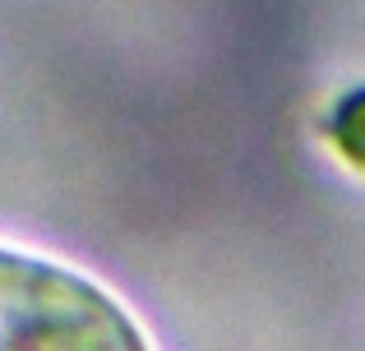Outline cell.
Wrapping results in <instances>:
<instances>
[{
	"label": "cell",
	"mask_w": 365,
	"mask_h": 351,
	"mask_svg": "<svg viewBox=\"0 0 365 351\" xmlns=\"http://www.w3.org/2000/svg\"><path fill=\"white\" fill-rule=\"evenodd\" d=\"M0 351H153L139 319L93 278L0 245Z\"/></svg>",
	"instance_id": "6da1fadb"
}]
</instances>
